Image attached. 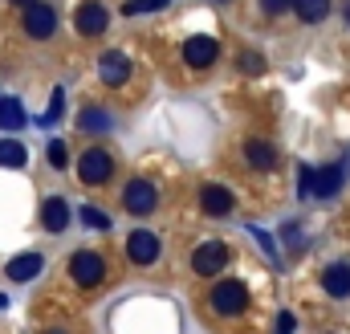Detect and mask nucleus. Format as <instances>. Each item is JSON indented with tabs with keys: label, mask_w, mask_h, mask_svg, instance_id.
Masks as SVG:
<instances>
[{
	"label": "nucleus",
	"mask_w": 350,
	"mask_h": 334,
	"mask_svg": "<svg viewBox=\"0 0 350 334\" xmlns=\"http://www.w3.org/2000/svg\"><path fill=\"white\" fill-rule=\"evenodd\" d=\"M208 306H212L216 318H241V314L249 310V290H245V281L220 277V281L212 285V294H208Z\"/></svg>",
	"instance_id": "1"
},
{
	"label": "nucleus",
	"mask_w": 350,
	"mask_h": 334,
	"mask_svg": "<svg viewBox=\"0 0 350 334\" xmlns=\"http://www.w3.org/2000/svg\"><path fill=\"white\" fill-rule=\"evenodd\" d=\"M122 208L131 216H151L159 208V188L147 179V175H135L126 188H122Z\"/></svg>",
	"instance_id": "2"
},
{
	"label": "nucleus",
	"mask_w": 350,
	"mask_h": 334,
	"mask_svg": "<svg viewBox=\"0 0 350 334\" xmlns=\"http://www.w3.org/2000/svg\"><path fill=\"white\" fill-rule=\"evenodd\" d=\"M114 175V155L106 151V147H86L82 155H78V179L90 183V188H98V183H106Z\"/></svg>",
	"instance_id": "3"
},
{
	"label": "nucleus",
	"mask_w": 350,
	"mask_h": 334,
	"mask_svg": "<svg viewBox=\"0 0 350 334\" xmlns=\"http://www.w3.org/2000/svg\"><path fill=\"white\" fill-rule=\"evenodd\" d=\"M70 277H74V285H82V290H94V285H102V277H106V261L98 257L94 249H78L70 257Z\"/></svg>",
	"instance_id": "4"
},
{
	"label": "nucleus",
	"mask_w": 350,
	"mask_h": 334,
	"mask_svg": "<svg viewBox=\"0 0 350 334\" xmlns=\"http://www.w3.org/2000/svg\"><path fill=\"white\" fill-rule=\"evenodd\" d=\"M224 265H228V245L216 237L191 249V273L196 277H216V273H224Z\"/></svg>",
	"instance_id": "5"
},
{
	"label": "nucleus",
	"mask_w": 350,
	"mask_h": 334,
	"mask_svg": "<svg viewBox=\"0 0 350 334\" xmlns=\"http://www.w3.org/2000/svg\"><path fill=\"white\" fill-rule=\"evenodd\" d=\"M216 57H220V41H216L212 33H196V37H187V45H183V62H187V70H208Z\"/></svg>",
	"instance_id": "6"
},
{
	"label": "nucleus",
	"mask_w": 350,
	"mask_h": 334,
	"mask_svg": "<svg viewBox=\"0 0 350 334\" xmlns=\"http://www.w3.org/2000/svg\"><path fill=\"white\" fill-rule=\"evenodd\" d=\"M25 33L33 37V41H49L53 33H57V12H53V4H29L25 8Z\"/></svg>",
	"instance_id": "7"
},
{
	"label": "nucleus",
	"mask_w": 350,
	"mask_h": 334,
	"mask_svg": "<svg viewBox=\"0 0 350 334\" xmlns=\"http://www.w3.org/2000/svg\"><path fill=\"white\" fill-rule=\"evenodd\" d=\"M106 25H110L106 4H98V0H82V4H78V12H74V29H78L82 37H102Z\"/></svg>",
	"instance_id": "8"
},
{
	"label": "nucleus",
	"mask_w": 350,
	"mask_h": 334,
	"mask_svg": "<svg viewBox=\"0 0 350 334\" xmlns=\"http://www.w3.org/2000/svg\"><path fill=\"white\" fill-rule=\"evenodd\" d=\"M200 208H204V216L224 220V216H232L237 196H232L228 188H220V183H204V188H200Z\"/></svg>",
	"instance_id": "9"
},
{
	"label": "nucleus",
	"mask_w": 350,
	"mask_h": 334,
	"mask_svg": "<svg viewBox=\"0 0 350 334\" xmlns=\"http://www.w3.org/2000/svg\"><path fill=\"white\" fill-rule=\"evenodd\" d=\"M126 257H131V265H155L159 261V237L151 229H135L126 237Z\"/></svg>",
	"instance_id": "10"
},
{
	"label": "nucleus",
	"mask_w": 350,
	"mask_h": 334,
	"mask_svg": "<svg viewBox=\"0 0 350 334\" xmlns=\"http://www.w3.org/2000/svg\"><path fill=\"white\" fill-rule=\"evenodd\" d=\"M342 183H347V167H342V164L314 167V196H318V200L338 196V192H342Z\"/></svg>",
	"instance_id": "11"
},
{
	"label": "nucleus",
	"mask_w": 350,
	"mask_h": 334,
	"mask_svg": "<svg viewBox=\"0 0 350 334\" xmlns=\"http://www.w3.org/2000/svg\"><path fill=\"white\" fill-rule=\"evenodd\" d=\"M98 78H102L106 86H126V78H131V62H126V53L106 49V53L98 57Z\"/></svg>",
	"instance_id": "12"
},
{
	"label": "nucleus",
	"mask_w": 350,
	"mask_h": 334,
	"mask_svg": "<svg viewBox=\"0 0 350 334\" xmlns=\"http://www.w3.org/2000/svg\"><path fill=\"white\" fill-rule=\"evenodd\" d=\"M41 269H45V257H41V253H21V257H12V261L4 265V277L16 281V285H25V281H33Z\"/></svg>",
	"instance_id": "13"
},
{
	"label": "nucleus",
	"mask_w": 350,
	"mask_h": 334,
	"mask_svg": "<svg viewBox=\"0 0 350 334\" xmlns=\"http://www.w3.org/2000/svg\"><path fill=\"white\" fill-rule=\"evenodd\" d=\"M245 164L253 167V171H273L277 167V147L269 139H261V135L245 139Z\"/></svg>",
	"instance_id": "14"
},
{
	"label": "nucleus",
	"mask_w": 350,
	"mask_h": 334,
	"mask_svg": "<svg viewBox=\"0 0 350 334\" xmlns=\"http://www.w3.org/2000/svg\"><path fill=\"white\" fill-rule=\"evenodd\" d=\"M41 229L45 233H66L70 229V204L62 196H45V204H41Z\"/></svg>",
	"instance_id": "15"
},
{
	"label": "nucleus",
	"mask_w": 350,
	"mask_h": 334,
	"mask_svg": "<svg viewBox=\"0 0 350 334\" xmlns=\"http://www.w3.org/2000/svg\"><path fill=\"white\" fill-rule=\"evenodd\" d=\"M322 290L330 298H350V265L347 261H334L322 269Z\"/></svg>",
	"instance_id": "16"
},
{
	"label": "nucleus",
	"mask_w": 350,
	"mask_h": 334,
	"mask_svg": "<svg viewBox=\"0 0 350 334\" xmlns=\"http://www.w3.org/2000/svg\"><path fill=\"white\" fill-rule=\"evenodd\" d=\"M78 131H82V135H110V131H114V118H110L106 106H86V110L78 114Z\"/></svg>",
	"instance_id": "17"
},
{
	"label": "nucleus",
	"mask_w": 350,
	"mask_h": 334,
	"mask_svg": "<svg viewBox=\"0 0 350 334\" xmlns=\"http://www.w3.org/2000/svg\"><path fill=\"white\" fill-rule=\"evenodd\" d=\"M289 8L297 12L301 25H322L330 16V0H289Z\"/></svg>",
	"instance_id": "18"
},
{
	"label": "nucleus",
	"mask_w": 350,
	"mask_h": 334,
	"mask_svg": "<svg viewBox=\"0 0 350 334\" xmlns=\"http://www.w3.org/2000/svg\"><path fill=\"white\" fill-rule=\"evenodd\" d=\"M25 123H29V118H25V106H21V98H0V131H4V135H8V131L16 135Z\"/></svg>",
	"instance_id": "19"
},
{
	"label": "nucleus",
	"mask_w": 350,
	"mask_h": 334,
	"mask_svg": "<svg viewBox=\"0 0 350 334\" xmlns=\"http://www.w3.org/2000/svg\"><path fill=\"white\" fill-rule=\"evenodd\" d=\"M25 143L16 139H0V167H25Z\"/></svg>",
	"instance_id": "20"
},
{
	"label": "nucleus",
	"mask_w": 350,
	"mask_h": 334,
	"mask_svg": "<svg viewBox=\"0 0 350 334\" xmlns=\"http://www.w3.org/2000/svg\"><path fill=\"white\" fill-rule=\"evenodd\" d=\"M82 224L94 233H110V216L98 208V204H82Z\"/></svg>",
	"instance_id": "21"
},
{
	"label": "nucleus",
	"mask_w": 350,
	"mask_h": 334,
	"mask_svg": "<svg viewBox=\"0 0 350 334\" xmlns=\"http://www.w3.org/2000/svg\"><path fill=\"white\" fill-rule=\"evenodd\" d=\"M62 114H66V90L57 86V90H53V98H49V110H45V118H41V127H45V123H57Z\"/></svg>",
	"instance_id": "22"
},
{
	"label": "nucleus",
	"mask_w": 350,
	"mask_h": 334,
	"mask_svg": "<svg viewBox=\"0 0 350 334\" xmlns=\"http://www.w3.org/2000/svg\"><path fill=\"white\" fill-rule=\"evenodd\" d=\"M167 0H126L122 4V16H143V12H155V8H163Z\"/></svg>",
	"instance_id": "23"
},
{
	"label": "nucleus",
	"mask_w": 350,
	"mask_h": 334,
	"mask_svg": "<svg viewBox=\"0 0 350 334\" xmlns=\"http://www.w3.org/2000/svg\"><path fill=\"white\" fill-rule=\"evenodd\" d=\"M297 196H301V200H310V196H314V167H310V164L297 167Z\"/></svg>",
	"instance_id": "24"
},
{
	"label": "nucleus",
	"mask_w": 350,
	"mask_h": 334,
	"mask_svg": "<svg viewBox=\"0 0 350 334\" xmlns=\"http://www.w3.org/2000/svg\"><path fill=\"white\" fill-rule=\"evenodd\" d=\"M49 164L57 167V171L70 164V151H66V143H62V139H53V143H49Z\"/></svg>",
	"instance_id": "25"
},
{
	"label": "nucleus",
	"mask_w": 350,
	"mask_h": 334,
	"mask_svg": "<svg viewBox=\"0 0 350 334\" xmlns=\"http://www.w3.org/2000/svg\"><path fill=\"white\" fill-rule=\"evenodd\" d=\"M281 237H285V249H289V253H297V249H301V229H297L293 220H289V224L281 229Z\"/></svg>",
	"instance_id": "26"
},
{
	"label": "nucleus",
	"mask_w": 350,
	"mask_h": 334,
	"mask_svg": "<svg viewBox=\"0 0 350 334\" xmlns=\"http://www.w3.org/2000/svg\"><path fill=\"white\" fill-rule=\"evenodd\" d=\"M253 237H257V241H261V249L269 253V257H273V261H281V253H277V241H273V237H269V233H261V229H253Z\"/></svg>",
	"instance_id": "27"
},
{
	"label": "nucleus",
	"mask_w": 350,
	"mask_h": 334,
	"mask_svg": "<svg viewBox=\"0 0 350 334\" xmlns=\"http://www.w3.org/2000/svg\"><path fill=\"white\" fill-rule=\"evenodd\" d=\"M241 70H249V74H261V70H265L261 53H241Z\"/></svg>",
	"instance_id": "28"
},
{
	"label": "nucleus",
	"mask_w": 350,
	"mask_h": 334,
	"mask_svg": "<svg viewBox=\"0 0 350 334\" xmlns=\"http://www.w3.org/2000/svg\"><path fill=\"white\" fill-rule=\"evenodd\" d=\"M261 12L265 16H281V12H289V0H261Z\"/></svg>",
	"instance_id": "29"
},
{
	"label": "nucleus",
	"mask_w": 350,
	"mask_h": 334,
	"mask_svg": "<svg viewBox=\"0 0 350 334\" xmlns=\"http://www.w3.org/2000/svg\"><path fill=\"white\" fill-rule=\"evenodd\" d=\"M293 331H297V318H293L289 310H281V314H277V334H293Z\"/></svg>",
	"instance_id": "30"
},
{
	"label": "nucleus",
	"mask_w": 350,
	"mask_h": 334,
	"mask_svg": "<svg viewBox=\"0 0 350 334\" xmlns=\"http://www.w3.org/2000/svg\"><path fill=\"white\" fill-rule=\"evenodd\" d=\"M41 334H70L66 326H49V331H41Z\"/></svg>",
	"instance_id": "31"
},
{
	"label": "nucleus",
	"mask_w": 350,
	"mask_h": 334,
	"mask_svg": "<svg viewBox=\"0 0 350 334\" xmlns=\"http://www.w3.org/2000/svg\"><path fill=\"white\" fill-rule=\"evenodd\" d=\"M12 4H21V8H29V4H37V0H12Z\"/></svg>",
	"instance_id": "32"
},
{
	"label": "nucleus",
	"mask_w": 350,
	"mask_h": 334,
	"mask_svg": "<svg viewBox=\"0 0 350 334\" xmlns=\"http://www.w3.org/2000/svg\"><path fill=\"white\" fill-rule=\"evenodd\" d=\"M347 16H350V8H347Z\"/></svg>",
	"instance_id": "33"
},
{
	"label": "nucleus",
	"mask_w": 350,
	"mask_h": 334,
	"mask_svg": "<svg viewBox=\"0 0 350 334\" xmlns=\"http://www.w3.org/2000/svg\"><path fill=\"white\" fill-rule=\"evenodd\" d=\"M330 334H338V331H330Z\"/></svg>",
	"instance_id": "34"
}]
</instances>
